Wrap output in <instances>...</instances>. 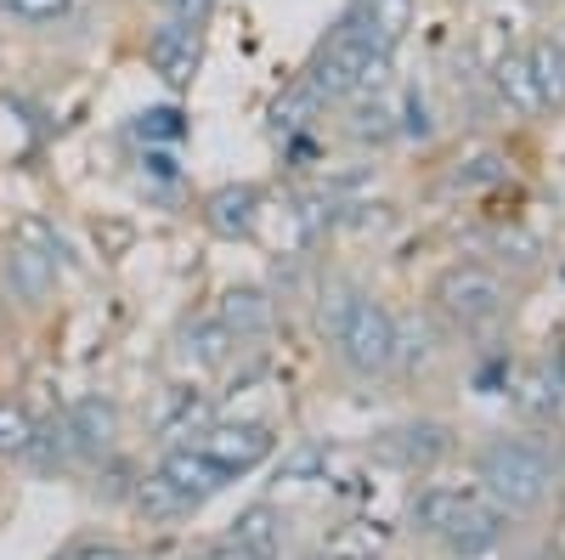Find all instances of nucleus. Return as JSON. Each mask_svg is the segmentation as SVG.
<instances>
[{"label":"nucleus","mask_w":565,"mask_h":560,"mask_svg":"<svg viewBox=\"0 0 565 560\" xmlns=\"http://www.w3.org/2000/svg\"><path fill=\"white\" fill-rule=\"evenodd\" d=\"M226 543L244 549V560H282V509L277 504H244L226 527Z\"/></svg>","instance_id":"nucleus-12"},{"label":"nucleus","mask_w":565,"mask_h":560,"mask_svg":"<svg viewBox=\"0 0 565 560\" xmlns=\"http://www.w3.org/2000/svg\"><path fill=\"white\" fill-rule=\"evenodd\" d=\"M396 136H430V103L407 97L402 103V119H396Z\"/></svg>","instance_id":"nucleus-30"},{"label":"nucleus","mask_w":565,"mask_h":560,"mask_svg":"<svg viewBox=\"0 0 565 560\" xmlns=\"http://www.w3.org/2000/svg\"><path fill=\"white\" fill-rule=\"evenodd\" d=\"M159 476H164L181 498H193L199 509H204L215 493H226L232 482H238V476H232L226 464H215L199 442H170V447H164V458H159Z\"/></svg>","instance_id":"nucleus-8"},{"label":"nucleus","mask_w":565,"mask_h":560,"mask_svg":"<svg viewBox=\"0 0 565 560\" xmlns=\"http://www.w3.org/2000/svg\"><path fill=\"white\" fill-rule=\"evenodd\" d=\"M476 482H481V493L503 509V516H521V509H537L548 498L554 458L532 436H492L476 453Z\"/></svg>","instance_id":"nucleus-2"},{"label":"nucleus","mask_w":565,"mask_h":560,"mask_svg":"<svg viewBox=\"0 0 565 560\" xmlns=\"http://www.w3.org/2000/svg\"><path fill=\"white\" fill-rule=\"evenodd\" d=\"M164 12H170V18H186V23H210L215 0H164Z\"/></svg>","instance_id":"nucleus-32"},{"label":"nucleus","mask_w":565,"mask_h":560,"mask_svg":"<svg viewBox=\"0 0 565 560\" xmlns=\"http://www.w3.org/2000/svg\"><path fill=\"white\" fill-rule=\"evenodd\" d=\"M199 63H204V23L164 18V23L148 34V68H153L170 91L193 85V80H199Z\"/></svg>","instance_id":"nucleus-4"},{"label":"nucleus","mask_w":565,"mask_h":560,"mask_svg":"<svg viewBox=\"0 0 565 560\" xmlns=\"http://www.w3.org/2000/svg\"><path fill=\"white\" fill-rule=\"evenodd\" d=\"M537 91H543V108H565V45L559 40H532L526 45Z\"/></svg>","instance_id":"nucleus-20"},{"label":"nucleus","mask_w":565,"mask_h":560,"mask_svg":"<svg viewBox=\"0 0 565 560\" xmlns=\"http://www.w3.org/2000/svg\"><path fill=\"white\" fill-rule=\"evenodd\" d=\"M130 509H136V516H148V521H186L199 504L181 498L159 471H148V476H136V487H130Z\"/></svg>","instance_id":"nucleus-18"},{"label":"nucleus","mask_w":565,"mask_h":560,"mask_svg":"<svg viewBox=\"0 0 565 560\" xmlns=\"http://www.w3.org/2000/svg\"><path fill=\"white\" fill-rule=\"evenodd\" d=\"M514 408H521L526 419H554L559 413V380L548 368H526L521 385H514Z\"/></svg>","instance_id":"nucleus-23"},{"label":"nucleus","mask_w":565,"mask_h":560,"mask_svg":"<svg viewBox=\"0 0 565 560\" xmlns=\"http://www.w3.org/2000/svg\"><path fill=\"white\" fill-rule=\"evenodd\" d=\"M367 7V23H373V34H380L391 52L402 45V34L413 29V0H362Z\"/></svg>","instance_id":"nucleus-27"},{"label":"nucleus","mask_w":565,"mask_h":560,"mask_svg":"<svg viewBox=\"0 0 565 560\" xmlns=\"http://www.w3.org/2000/svg\"><path fill=\"white\" fill-rule=\"evenodd\" d=\"M210 419H215V413H210V402H204V397L181 391V397H175V408L159 419V436H164V442H199V436L210 431Z\"/></svg>","instance_id":"nucleus-22"},{"label":"nucleus","mask_w":565,"mask_h":560,"mask_svg":"<svg viewBox=\"0 0 565 560\" xmlns=\"http://www.w3.org/2000/svg\"><path fill=\"white\" fill-rule=\"evenodd\" d=\"M186 560H244V549H232V543H204L199 554H186Z\"/></svg>","instance_id":"nucleus-33"},{"label":"nucleus","mask_w":565,"mask_h":560,"mask_svg":"<svg viewBox=\"0 0 565 560\" xmlns=\"http://www.w3.org/2000/svg\"><path fill=\"white\" fill-rule=\"evenodd\" d=\"M57 277H63L57 261H45V255H34V250L7 239V250H0V284H7L23 306H45V300H52Z\"/></svg>","instance_id":"nucleus-11"},{"label":"nucleus","mask_w":565,"mask_h":560,"mask_svg":"<svg viewBox=\"0 0 565 560\" xmlns=\"http://www.w3.org/2000/svg\"><path fill=\"white\" fill-rule=\"evenodd\" d=\"M130 130H136V136H141V142H148V148H159V142H164V148H175L181 136H186V114L164 103V108H148V114H136V125H130Z\"/></svg>","instance_id":"nucleus-25"},{"label":"nucleus","mask_w":565,"mask_h":560,"mask_svg":"<svg viewBox=\"0 0 565 560\" xmlns=\"http://www.w3.org/2000/svg\"><path fill=\"white\" fill-rule=\"evenodd\" d=\"M215 317L232 329V340H260V335H271L277 306H271V295H266V289H255V284H232V289L221 295Z\"/></svg>","instance_id":"nucleus-13"},{"label":"nucleus","mask_w":565,"mask_h":560,"mask_svg":"<svg viewBox=\"0 0 565 560\" xmlns=\"http://www.w3.org/2000/svg\"><path fill=\"white\" fill-rule=\"evenodd\" d=\"M328 103L317 97L311 85H295L289 97H277V108H271V125H277V136L289 142V136H306L311 125H317V114H322Z\"/></svg>","instance_id":"nucleus-21"},{"label":"nucleus","mask_w":565,"mask_h":560,"mask_svg":"<svg viewBox=\"0 0 565 560\" xmlns=\"http://www.w3.org/2000/svg\"><path fill=\"white\" fill-rule=\"evenodd\" d=\"M463 504H469V487H441V482H430V487H418V493H413L407 521H413V532H424V538H441L447 521L458 516Z\"/></svg>","instance_id":"nucleus-17"},{"label":"nucleus","mask_w":565,"mask_h":560,"mask_svg":"<svg viewBox=\"0 0 565 560\" xmlns=\"http://www.w3.org/2000/svg\"><path fill=\"white\" fill-rule=\"evenodd\" d=\"M74 0H0V12L7 18H23V23H57Z\"/></svg>","instance_id":"nucleus-29"},{"label":"nucleus","mask_w":565,"mask_h":560,"mask_svg":"<svg viewBox=\"0 0 565 560\" xmlns=\"http://www.w3.org/2000/svg\"><path fill=\"white\" fill-rule=\"evenodd\" d=\"M199 447L226 464L232 476H249L255 464H266L277 453V431L260 425V419H210V431L199 436Z\"/></svg>","instance_id":"nucleus-5"},{"label":"nucleus","mask_w":565,"mask_h":560,"mask_svg":"<svg viewBox=\"0 0 565 560\" xmlns=\"http://www.w3.org/2000/svg\"><path fill=\"white\" fill-rule=\"evenodd\" d=\"M322 335H328V346H334L340 368L356 373V380H373V373L396 368L402 323L385 300L362 295L356 284H328L322 289Z\"/></svg>","instance_id":"nucleus-1"},{"label":"nucleus","mask_w":565,"mask_h":560,"mask_svg":"<svg viewBox=\"0 0 565 560\" xmlns=\"http://www.w3.org/2000/svg\"><path fill=\"white\" fill-rule=\"evenodd\" d=\"M159 7H164V0H159Z\"/></svg>","instance_id":"nucleus-35"},{"label":"nucleus","mask_w":565,"mask_h":560,"mask_svg":"<svg viewBox=\"0 0 565 560\" xmlns=\"http://www.w3.org/2000/svg\"><path fill=\"white\" fill-rule=\"evenodd\" d=\"M23 464L34 476H63L74 471V436H68V413H52V419H34V436L23 447Z\"/></svg>","instance_id":"nucleus-15"},{"label":"nucleus","mask_w":565,"mask_h":560,"mask_svg":"<svg viewBox=\"0 0 565 560\" xmlns=\"http://www.w3.org/2000/svg\"><path fill=\"white\" fill-rule=\"evenodd\" d=\"M436 311L452 323V329L463 335H481L492 329V323L509 311V289H503V277L487 272V266H447L436 277V289H430Z\"/></svg>","instance_id":"nucleus-3"},{"label":"nucleus","mask_w":565,"mask_h":560,"mask_svg":"<svg viewBox=\"0 0 565 560\" xmlns=\"http://www.w3.org/2000/svg\"><path fill=\"white\" fill-rule=\"evenodd\" d=\"M503 527H509L503 509L487 504L481 493H469V504L447 521V532H441L436 543H441L447 554H458V560H481V554H492V549L503 543Z\"/></svg>","instance_id":"nucleus-9"},{"label":"nucleus","mask_w":565,"mask_h":560,"mask_svg":"<svg viewBox=\"0 0 565 560\" xmlns=\"http://www.w3.org/2000/svg\"><path fill=\"white\" fill-rule=\"evenodd\" d=\"M12 244H23V250H34V255H45V261H57L63 272L74 266V244L63 239V226L52 221V215H40V210H29V215H18L12 221V232H7Z\"/></svg>","instance_id":"nucleus-19"},{"label":"nucleus","mask_w":565,"mask_h":560,"mask_svg":"<svg viewBox=\"0 0 565 560\" xmlns=\"http://www.w3.org/2000/svg\"><path fill=\"white\" fill-rule=\"evenodd\" d=\"M334 560H373V554H334Z\"/></svg>","instance_id":"nucleus-34"},{"label":"nucleus","mask_w":565,"mask_h":560,"mask_svg":"<svg viewBox=\"0 0 565 560\" xmlns=\"http://www.w3.org/2000/svg\"><path fill=\"white\" fill-rule=\"evenodd\" d=\"M260 204H266V193L255 181H221L215 193H204L199 221H204L210 239L244 244V239H255V226H260Z\"/></svg>","instance_id":"nucleus-7"},{"label":"nucleus","mask_w":565,"mask_h":560,"mask_svg":"<svg viewBox=\"0 0 565 560\" xmlns=\"http://www.w3.org/2000/svg\"><path fill=\"white\" fill-rule=\"evenodd\" d=\"M447 453H452V431L436 425V419H407V425L373 436V458L396 464V471H436Z\"/></svg>","instance_id":"nucleus-6"},{"label":"nucleus","mask_w":565,"mask_h":560,"mask_svg":"<svg viewBox=\"0 0 565 560\" xmlns=\"http://www.w3.org/2000/svg\"><path fill=\"white\" fill-rule=\"evenodd\" d=\"M52 560H130V549L114 543V538H74V543H63Z\"/></svg>","instance_id":"nucleus-28"},{"label":"nucleus","mask_w":565,"mask_h":560,"mask_svg":"<svg viewBox=\"0 0 565 560\" xmlns=\"http://www.w3.org/2000/svg\"><path fill=\"white\" fill-rule=\"evenodd\" d=\"M68 413V436H74V458L79 464H103L119 447V408L108 397H79Z\"/></svg>","instance_id":"nucleus-10"},{"label":"nucleus","mask_w":565,"mask_h":560,"mask_svg":"<svg viewBox=\"0 0 565 560\" xmlns=\"http://www.w3.org/2000/svg\"><path fill=\"white\" fill-rule=\"evenodd\" d=\"M29 436H34V413L18 397H0V458H23Z\"/></svg>","instance_id":"nucleus-26"},{"label":"nucleus","mask_w":565,"mask_h":560,"mask_svg":"<svg viewBox=\"0 0 565 560\" xmlns=\"http://www.w3.org/2000/svg\"><path fill=\"white\" fill-rule=\"evenodd\" d=\"M469 165H476V170H458V176H452L458 187H487V181L503 176V159H498V154H481V159H469Z\"/></svg>","instance_id":"nucleus-31"},{"label":"nucleus","mask_w":565,"mask_h":560,"mask_svg":"<svg viewBox=\"0 0 565 560\" xmlns=\"http://www.w3.org/2000/svg\"><path fill=\"white\" fill-rule=\"evenodd\" d=\"M492 91L509 114H537L543 108V91H537V74H532V57L526 52H503L492 63Z\"/></svg>","instance_id":"nucleus-16"},{"label":"nucleus","mask_w":565,"mask_h":560,"mask_svg":"<svg viewBox=\"0 0 565 560\" xmlns=\"http://www.w3.org/2000/svg\"><path fill=\"white\" fill-rule=\"evenodd\" d=\"M232 329L215 317V311H199V317H186L181 323V335H175V351L181 362H193V368H226L232 362Z\"/></svg>","instance_id":"nucleus-14"},{"label":"nucleus","mask_w":565,"mask_h":560,"mask_svg":"<svg viewBox=\"0 0 565 560\" xmlns=\"http://www.w3.org/2000/svg\"><path fill=\"white\" fill-rule=\"evenodd\" d=\"M351 136L356 142H391L396 136V108L385 97H362L356 114H351Z\"/></svg>","instance_id":"nucleus-24"}]
</instances>
